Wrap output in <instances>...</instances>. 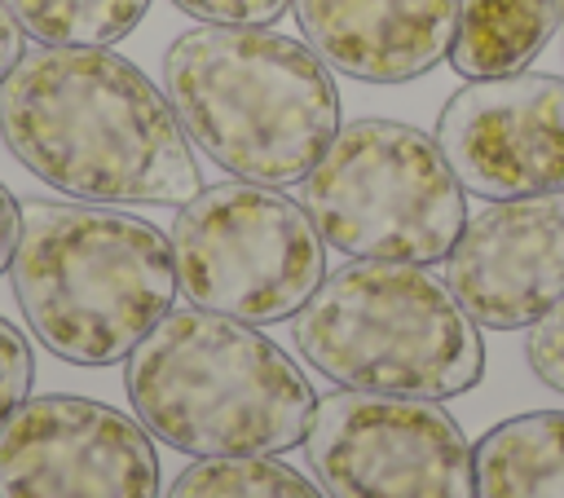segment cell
<instances>
[{"label": "cell", "instance_id": "44dd1931", "mask_svg": "<svg viewBox=\"0 0 564 498\" xmlns=\"http://www.w3.org/2000/svg\"><path fill=\"white\" fill-rule=\"evenodd\" d=\"M22 44H26V31L18 26V18L9 13V4L0 0V79L22 62V53H26Z\"/></svg>", "mask_w": 564, "mask_h": 498}, {"label": "cell", "instance_id": "6da1fadb", "mask_svg": "<svg viewBox=\"0 0 564 498\" xmlns=\"http://www.w3.org/2000/svg\"><path fill=\"white\" fill-rule=\"evenodd\" d=\"M0 137L31 176L79 203L181 207L203 190L167 93L110 48L22 53L0 79Z\"/></svg>", "mask_w": 564, "mask_h": 498}, {"label": "cell", "instance_id": "e0dca14e", "mask_svg": "<svg viewBox=\"0 0 564 498\" xmlns=\"http://www.w3.org/2000/svg\"><path fill=\"white\" fill-rule=\"evenodd\" d=\"M31 379H35V357L26 335L0 317V423L31 397Z\"/></svg>", "mask_w": 564, "mask_h": 498}, {"label": "cell", "instance_id": "d6986e66", "mask_svg": "<svg viewBox=\"0 0 564 498\" xmlns=\"http://www.w3.org/2000/svg\"><path fill=\"white\" fill-rule=\"evenodd\" d=\"M172 4L198 22H225V26H269L291 9V0H172Z\"/></svg>", "mask_w": 564, "mask_h": 498}, {"label": "cell", "instance_id": "7402d4cb", "mask_svg": "<svg viewBox=\"0 0 564 498\" xmlns=\"http://www.w3.org/2000/svg\"><path fill=\"white\" fill-rule=\"evenodd\" d=\"M560 31H564V26H560Z\"/></svg>", "mask_w": 564, "mask_h": 498}, {"label": "cell", "instance_id": "ba28073f", "mask_svg": "<svg viewBox=\"0 0 564 498\" xmlns=\"http://www.w3.org/2000/svg\"><path fill=\"white\" fill-rule=\"evenodd\" d=\"M304 458L326 498H476L471 445L427 397L361 388L317 397Z\"/></svg>", "mask_w": 564, "mask_h": 498}, {"label": "cell", "instance_id": "3957f363", "mask_svg": "<svg viewBox=\"0 0 564 498\" xmlns=\"http://www.w3.org/2000/svg\"><path fill=\"white\" fill-rule=\"evenodd\" d=\"M123 388L141 427L194 458L286 454L304 445L317 392L256 326L172 308L128 353Z\"/></svg>", "mask_w": 564, "mask_h": 498}, {"label": "cell", "instance_id": "2e32d148", "mask_svg": "<svg viewBox=\"0 0 564 498\" xmlns=\"http://www.w3.org/2000/svg\"><path fill=\"white\" fill-rule=\"evenodd\" d=\"M167 498H326L322 485H308L278 454H229L189 463Z\"/></svg>", "mask_w": 564, "mask_h": 498}, {"label": "cell", "instance_id": "5b68a950", "mask_svg": "<svg viewBox=\"0 0 564 498\" xmlns=\"http://www.w3.org/2000/svg\"><path fill=\"white\" fill-rule=\"evenodd\" d=\"M300 357L361 392L445 401L480 383L485 344L445 278L405 260H348L295 313Z\"/></svg>", "mask_w": 564, "mask_h": 498}, {"label": "cell", "instance_id": "7a4b0ae2", "mask_svg": "<svg viewBox=\"0 0 564 498\" xmlns=\"http://www.w3.org/2000/svg\"><path fill=\"white\" fill-rule=\"evenodd\" d=\"M163 93L185 137L229 176L300 185L339 132L330 66L269 26L203 22L163 53Z\"/></svg>", "mask_w": 564, "mask_h": 498}, {"label": "cell", "instance_id": "4fadbf2b", "mask_svg": "<svg viewBox=\"0 0 564 498\" xmlns=\"http://www.w3.org/2000/svg\"><path fill=\"white\" fill-rule=\"evenodd\" d=\"M564 26V0H458L449 66L467 79L529 71Z\"/></svg>", "mask_w": 564, "mask_h": 498}, {"label": "cell", "instance_id": "8fae6325", "mask_svg": "<svg viewBox=\"0 0 564 498\" xmlns=\"http://www.w3.org/2000/svg\"><path fill=\"white\" fill-rule=\"evenodd\" d=\"M445 282L476 326H533L564 300V190L476 212L445 256Z\"/></svg>", "mask_w": 564, "mask_h": 498}, {"label": "cell", "instance_id": "ffe728a7", "mask_svg": "<svg viewBox=\"0 0 564 498\" xmlns=\"http://www.w3.org/2000/svg\"><path fill=\"white\" fill-rule=\"evenodd\" d=\"M18 229H22V203L0 181V273H9V260H13V247H18Z\"/></svg>", "mask_w": 564, "mask_h": 498}, {"label": "cell", "instance_id": "30bf717a", "mask_svg": "<svg viewBox=\"0 0 564 498\" xmlns=\"http://www.w3.org/2000/svg\"><path fill=\"white\" fill-rule=\"evenodd\" d=\"M436 145L463 190L520 198L564 190V75H494L463 84L436 119Z\"/></svg>", "mask_w": 564, "mask_h": 498}, {"label": "cell", "instance_id": "52a82bcc", "mask_svg": "<svg viewBox=\"0 0 564 498\" xmlns=\"http://www.w3.org/2000/svg\"><path fill=\"white\" fill-rule=\"evenodd\" d=\"M167 238L181 295L247 326L295 317L326 278V238L278 185H207L181 203Z\"/></svg>", "mask_w": 564, "mask_h": 498}, {"label": "cell", "instance_id": "ac0fdd59", "mask_svg": "<svg viewBox=\"0 0 564 498\" xmlns=\"http://www.w3.org/2000/svg\"><path fill=\"white\" fill-rule=\"evenodd\" d=\"M529 370L546 383V388H555V392H564V300L555 304V308H546L533 326H529Z\"/></svg>", "mask_w": 564, "mask_h": 498}, {"label": "cell", "instance_id": "9a60e30c", "mask_svg": "<svg viewBox=\"0 0 564 498\" xmlns=\"http://www.w3.org/2000/svg\"><path fill=\"white\" fill-rule=\"evenodd\" d=\"M18 26L40 44L110 48L141 26L150 0H4Z\"/></svg>", "mask_w": 564, "mask_h": 498}, {"label": "cell", "instance_id": "5bb4252c", "mask_svg": "<svg viewBox=\"0 0 564 498\" xmlns=\"http://www.w3.org/2000/svg\"><path fill=\"white\" fill-rule=\"evenodd\" d=\"M476 498H564V410L494 423L471 445Z\"/></svg>", "mask_w": 564, "mask_h": 498}, {"label": "cell", "instance_id": "8992f818", "mask_svg": "<svg viewBox=\"0 0 564 498\" xmlns=\"http://www.w3.org/2000/svg\"><path fill=\"white\" fill-rule=\"evenodd\" d=\"M300 203L348 260L436 264L467 225L463 185L436 137L397 119L344 123L300 181Z\"/></svg>", "mask_w": 564, "mask_h": 498}, {"label": "cell", "instance_id": "277c9868", "mask_svg": "<svg viewBox=\"0 0 564 498\" xmlns=\"http://www.w3.org/2000/svg\"><path fill=\"white\" fill-rule=\"evenodd\" d=\"M31 335L70 366H115L176 300L172 238L110 203H22L9 260Z\"/></svg>", "mask_w": 564, "mask_h": 498}, {"label": "cell", "instance_id": "9c48e42d", "mask_svg": "<svg viewBox=\"0 0 564 498\" xmlns=\"http://www.w3.org/2000/svg\"><path fill=\"white\" fill-rule=\"evenodd\" d=\"M0 498H159V454L137 414L26 397L0 423Z\"/></svg>", "mask_w": 564, "mask_h": 498}, {"label": "cell", "instance_id": "7c38bea8", "mask_svg": "<svg viewBox=\"0 0 564 498\" xmlns=\"http://www.w3.org/2000/svg\"><path fill=\"white\" fill-rule=\"evenodd\" d=\"M308 48L366 84H405L449 57L458 0H291Z\"/></svg>", "mask_w": 564, "mask_h": 498}]
</instances>
